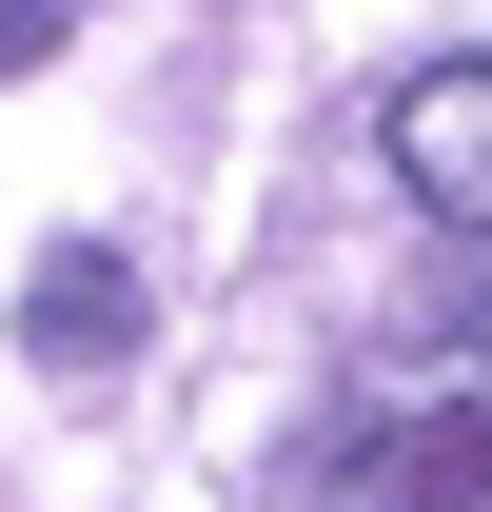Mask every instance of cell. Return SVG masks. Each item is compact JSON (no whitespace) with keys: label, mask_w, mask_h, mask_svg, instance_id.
<instances>
[{"label":"cell","mask_w":492,"mask_h":512,"mask_svg":"<svg viewBox=\"0 0 492 512\" xmlns=\"http://www.w3.org/2000/svg\"><path fill=\"white\" fill-rule=\"evenodd\" d=\"M20 355H40V375H119L138 355V256L119 237H60L40 276H20Z\"/></svg>","instance_id":"7a4b0ae2"},{"label":"cell","mask_w":492,"mask_h":512,"mask_svg":"<svg viewBox=\"0 0 492 512\" xmlns=\"http://www.w3.org/2000/svg\"><path fill=\"white\" fill-rule=\"evenodd\" d=\"M394 178L453 217L473 355H453V375L374 355V375H355V473H335V512H492V60L394 79Z\"/></svg>","instance_id":"6da1fadb"},{"label":"cell","mask_w":492,"mask_h":512,"mask_svg":"<svg viewBox=\"0 0 492 512\" xmlns=\"http://www.w3.org/2000/svg\"><path fill=\"white\" fill-rule=\"evenodd\" d=\"M60 20H79V0H0V60H40V40H60Z\"/></svg>","instance_id":"3957f363"}]
</instances>
